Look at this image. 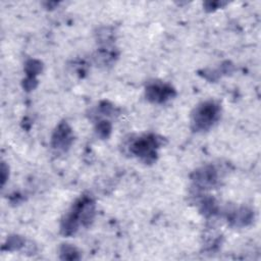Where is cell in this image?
I'll list each match as a JSON object with an SVG mask.
<instances>
[{"mask_svg":"<svg viewBox=\"0 0 261 261\" xmlns=\"http://www.w3.org/2000/svg\"><path fill=\"white\" fill-rule=\"evenodd\" d=\"M216 115V108L213 104H205L203 107L198 109V112L196 113V118H195V123L201 127L205 128L206 126L210 125L211 122L213 121L214 117Z\"/></svg>","mask_w":261,"mask_h":261,"instance_id":"obj_1","label":"cell"}]
</instances>
